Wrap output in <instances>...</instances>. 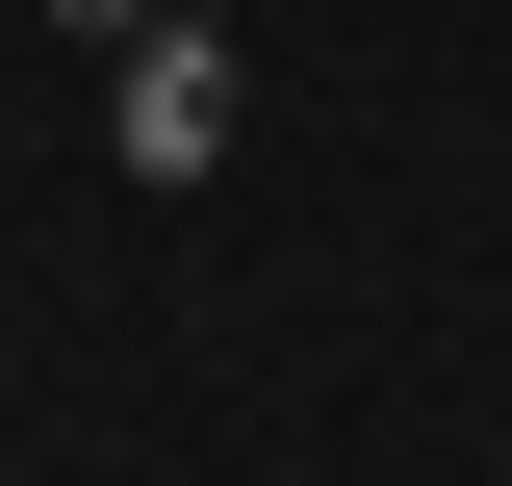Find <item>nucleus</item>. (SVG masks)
I'll use <instances>...</instances> for the list:
<instances>
[{
  "mask_svg": "<svg viewBox=\"0 0 512 486\" xmlns=\"http://www.w3.org/2000/svg\"><path fill=\"white\" fill-rule=\"evenodd\" d=\"M231 103H256V52L231 26H154V52H103V180H231Z\"/></svg>",
  "mask_w": 512,
  "mask_h": 486,
  "instance_id": "1",
  "label": "nucleus"
},
{
  "mask_svg": "<svg viewBox=\"0 0 512 486\" xmlns=\"http://www.w3.org/2000/svg\"><path fill=\"white\" fill-rule=\"evenodd\" d=\"M77 52H154V26H231V0H52Z\"/></svg>",
  "mask_w": 512,
  "mask_h": 486,
  "instance_id": "2",
  "label": "nucleus"
}]
</instances>
